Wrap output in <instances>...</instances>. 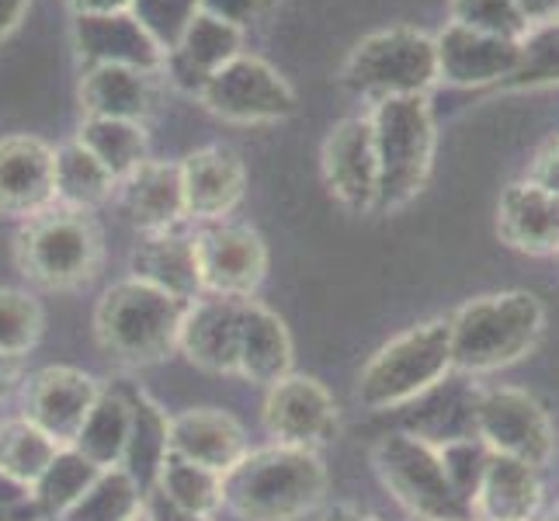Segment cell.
Returning a JSON list of instances; mask_svg holds the SVG:
<instances>
[{
	"instance_id": "8d00e7d4",
	"label": "cell",
	"mask_w": 559,
	"mask_h": 521,
	"mask_svg": "<svg viewBox=\"0 0 559 521\" xmlns=\"http://www.w3.org/2000/svg\"><path fill=\"white\" fill-rule=\"evenodd\" d=\"M449 17L452 25L511 38V43H522L532 28L518 0H449Z\"/></svg>"
},
{
	"instance_id": "3957f363",
	"label": "cell",
	"mask_w": 559,
	"mask_h": 521,
	"mask_svg": "<svg viewBox=\"0 0 559 521\" xmlns=\"http://www.w3.org/2000/svg\"><path fill=\"white\" fill-rule=\"evenodd\" d=\"M185 313V299L150 282L126 279L105 288V296L98 299L94 338L115 362L143 369V365H157L170 352H178Z\"/></svg>"
},
{
	"instance_id": "d6986e66",
	"label": "cell",
	"mask_w": 559,
	"mask_h": 521,
	"mask_svg": "<svg viewBox=\"0 0 559 521\" xmlns=\"http://www.w3.org/2000/svg\"><path fill=\"white\" fill-rule=\"evenodd\" d=\"M497 237L518 254H559V196L528 178L511 181L497 202Z\"/></svg>"
},
{
	"instance_id": "e0dca14e",
	"label": "cell",
	"mask_w": 559,
	"mask_h": 521,
	"mask_svg": "<svg viewBox=\"0 0 559 521\" xmlns=\"http://www.w3.org/2000/svg\"><path fill=\"white\" fill-rule=\"evenodd\" d=\"M438 81L455 87H490L504 84L522 63V43L484 35L462 25H445L435 35Z\"/></svg>"
},
{
	"instance_id": "ee69618b",
	"label": "cell",
	"mask_w": 559,
	"mask_h": 521,
	"mask_svg": "<svg viewBox=\"0 0 559 521\" xmlns=\"http://www.w3.org/2000/svg\"><path fill=\"white\" fill-rule=\"evenodd\" d=\"M146 518L150 521H209L202 514H188V511H181L175 505H167V500L160 494H153V490L146 494Z\"/></svg>"
},
{
	"instance_id": "2e32d148",
	"label": "cell",
	"mask_w": 559,
	"mask_h": 521,
	"mask_svg": "<svg viewBox=\"0 0 559 521\" xmlns=\"http://www.w3.org/2000/svg\"><path fill=\"white\" fill-rule=\"evenodd\" d=\"M56 205V150L38 137L0 140V216L32 220Z\"/></svg>"
},
{
	"instance_id": "7bdbcfd3",
	"label": "cell",
	"mask_w": 559,
	"mask_h": 521,
	"mask_svg": "<svg viewBox=\"0 0 559 521\" xmlns=\"http://www.w3.org/2000/svg\"><path fill=\"white\" fill-rule=\"evenodd\" d=\"M22 386H25V358L0 352V400H8Z\"/></svg>"
},
{
	"instance_id": "6da1fadb",
	"label": "cell",
	"mask_w": 559,
	"mask_h": 521,
	"mask_svg": "<svg viewBox=\"0 0 559 521\" xmlns=\"http://www.w3.org/2000/svg\"><path fill=\"white\" fill-rule=\"evenodd\" d=\"M546 331L543 299L525 288L476 296L449 317L452 365L459 372L487 376L518 365L535 352Z\"/></svg>"
},
{
	"instance_id": "f546056e",
	"label": "cell",
	"mask_w": 559,
	"mask_h": 521,
	"mask_svg": "<svg viewBox=\"0 0 559 521\" xmlns=\"http://www.w3.org/2000/svg\"><path fill=\"white\" fill-rule=\"evenodd\" d=\"M167 459V417L160 407H153L146 396L129 400V446L122 470L136 479L143 494L153 490L160 473V462Z\"/></svg>"
},
{
	"instance_id": "74e56055",
	"label": "cell",
	"mask_w": 559,
	"mask_h": 521,
	"mask_svg": "<svg viewBox=\"0 0 559 521\" xmlns=\"http://www.w3.org/2000/svg\"><path fill=\"white\" fill-rule=\"evenodd\" d=\"M199 11V0H129V14L160 46L164 56L181 43Z\"/></svg>"
},
{
	"instance_id": "4dcf8cb0",
	"label": "cell",
	"mask_w": 559,
	"mask_h": 521,
	"mask_svg": "<svg viewBox=\"0 0 559 521\" xmlns=\"http://www.w3.org/2000/svg\"><path fill=\"white\" fill-rule=\"evenodd\" d=\"M76 143H81L94 161H102V167L115 181L129 178L143 161H150L146 157V132L140 122L84 119L81 132H76Z\"/></svg>"
},
{
	"instance_id": "7a4b0ae2",
	"label": "cell",
	"mask_w": 559,
	"mask_h": 521,
	"mask_svg": "<svg viewBox=\"0 0 559 521\" xmlns=\"http://www.w3.org/2000/svg\"><path fill=\"white\" fill-rule=\"evenodd\" d=\"M326 497V470L317 452L267 446L247 452L223 473V508L240 521H299Z\"/></svg>"
},
{
	"instance_id": "9a60e30c",
	"label": "cell",
	"mask_w": 559,
	"mask_h": 521,
	"mask_svg": "<svg viewBox=\"0 0 559 521\" xmlns=\"http://www.w3.org/2000/svg\"><path fill=\"white\" fill-rule=\"evenodd\" d=\"M98 396L102 382L94 376L70 365H52L25 382V421L46 431L60 449H70Z\"/></svg>"
},
{
	"instance_id": "ffe728a7",
	"label": "cell",
	"mask_w": 559,
	"mask_h": 521,
	"mask_svg": "<svg viewBox=\"0 0 559 521\" xmlns=\"http://www.w3.org/2000/svg\"><path fill=\"white\" fill-rule=\"evenodd\" d=\"M73 43L87 67H132L157 73L164 70V52L136 25L129 11L122 14H76Z\"/></svg>"
},
{
	"instance_id": "b9f144b4",
	"label": "cell",
	"mask_w": 559,
	"mask_h": 521,
	"mask_svg": "<svg viewBox=\"0 0 559 521\" xmlns=\"http://www.w3.org/2000/svg\"><path fill=\"white\" fill-rule=\"evenodd\" d=\"M261 4L264 0H199L202 14H212V17H219V22L237 25V28H243L250 17L261 11Z\"/></svg>"
},
{
	"instance_id": "5b68a950",
	"label": "cell",
	"mask_w": 559,
	"mask_h": 521,
	"mask_svg": "<svg viewBox=\"0 0 559 521\" xmlns=\"http://www.w3.org/2000/svg\"><path fill=\"white\" fill-rule=\"evenodd\" d=\"M376 157H379V199L376 212L393 216L403 205H411L435 167V115L428 94H411V98H382L369 111Z\"/></svg>"
},
{
	"instance_id": "8fae6325",
	"label": "cell",
	"mask_w": 559,
	"mask_h": 521,
	"mask_svg": "<svg viewBox=\"0 0 559 521\" xmlns=\"http://www.w3.org/2000/svg\"><path fill=\"white\" fill-rule=\"evenodd\" d=\"M195 264L202 296L250 299L267 272V247L243 223H205L195 234Z\"/></svg>"
},
{
	"instance_id": "7c38bea8",
	"label": "cell",
	"mask_w": 559,
	"mask_h": 521,
	"mask_svg": "<svg viewBox=\"0 0 559 521\" xmlns=\"http://www.w3.org/2000/svg\"><path fill=\"white\" fill-rule=\"evenodd\" d=\"M261 421L264 431L275 438V446L317 452L320 446L337 438L341 411L334 393L320 379L288 372L275 386H267Z\"/></svg>"
},
{
	"instance_id": "8992f818",
	"label": "cell",
	"mask_w": 559,
	"mask_h": 521,
	"mask_svg": "<svg viewBox=\"0 0 559 521\" xmlns=\"http://www.w3.org/2000/svg\"><path fill=\"white\" fill-rule=\"evenodd\" d=\"M22 275L49 293H73L98 279L105 261V237L91 212L52 205L25 220L14 244Z\"/></svg>"
},
{
	"instance_id": "1f68e13d",
	"label": "cell",
	"mask_w": 559,
	"mask_h": 521,
	"mask_svg": "<svg viewBox=\"0 0 559 521\" xmlns=\"http://www.w3.org/2000/svg\"><path fill=\"white\" fill-rule=\"evenodd\" d=\"M56 455H60V446L46 431H38L32 421L14 417L0 424V476L22 490L38 484V476L49 470Z\"/></svg>"
},
{
	"instance_id": "7dc6e473",
	"label": "cell",
	"mask_w": 559,
	"mask_h": 521,
	"mask_svg": "<svg viewBox=\"0 0 559 521\" xmlns=\"http://www.w3.org/2000/svg\"><path fill=\"white\" fill-rule=\"evenodd\" d=\"M73 14H122L129 11V0H70Z\"/></svg>"
},
{
	"instance_id": "d6a6232c",
	"label": "cell",
	"mask_w": 559,
	"mask_h": 521,
	"mask_svg": "<svg viewBox=\"0 0 559 521\" xmlns=\"http://www.w3.org/2000/svg\"><path fill=\"white\" fill-rule=\"evenodd\" d=\"M153 494H160L167 505H175L188 514L212 518L223 508V473H212V470L195 466V462H188V459L167 455L160 462Z\"/></svg>"
},
{
	"instance_id": "7402d4cb",
	"label": "cell",
	"mask_w": 559,
	"mask_h": 521,
	"mask_svg": "<svg viewBox=\"0 0 559 521\" xmlns=\"http://www.w3.org/2000/svg\"><path fill=\"white\" fill-rule=\"evenodd\" d=\"M119 202L140 234H167L185 216L181 167L167 161H143L129 178L119 181Z\"/></svg>"
},
{
	"instance_id": "30bf717a",
	"label": "cell",
	"mask_w": 559,
	"mask_h": 521,
	"mask_svg": "<svg viewBox=\"0 0 559 521\" xmlns=\"http://www.w3.org/2000/svg\"><path fill=\"white\" fill-rule=\"evenodd\" d=\"M473 435L493 455H508L543 470L552 459V421L543 403L514 386H497L473 400Z\"/></svg>"
},
{
	"instance_id": "52a82bcc",
	"label": "cell",
	"mask_w": 559,
	"mask_h": 521,
	"mask_svg": "<svg viewBox=\"0 0 559 521\" xmlns=\"http://www.w3.org/2000/svg\"><path fill=\"white\" fill-rule=\"evenodd\" d=\"M382 487L414 521H473L469 505L449 484L438 446L414 431L382 435L372 449Z\"/></svg>"
},
{
	"instance_id": "484cf974",
	"label": "cell",
	"mask_w": 559,
	"mask_h": 521,
	"mask_svg": "<svg viewBox=\"0 0 559 521\" xmlns=\"http://www.w3.org/2000/svg\"><path fill=\"white\" fill-rule=\"evenodd\" d=\"M132 279L157 285L185 303H195L202 296L199 264H195V237H185L178 229L143 234V240L132 250Z\"/></svg>"
},
{
	"instance_id": "83f0119b",
	"label": "cell",
	"mask_w": 559,
	"mask_h": 521,
	"mask_svg": "<svg viewBox=\"0 0 559 521\" xmlns=\"http://www.w3.org/2000/svg\"><path fill=\"white\" fill-rule=\"evenodd\" d=\"M129 446V400L122 393L102 390L91 417L73 441V452H81L98 470H122Z\"/></svg>"
},
{
	"instance_id": "603a6c76",
	"label": "cell",
	"mask_w": 559,
	"mask_h": 521,
	"mask_svg": "<svg viewBox=\"0 0 559 521\" xmlns=\"http://www.w3.org/2000/svg\"><path fill=\"white\" fill-rule=\"evenodd\" d=\"M240 43L243 35L237 25H226L219 17L199 11L195 22L181 35V43L164 56V70L181 91L199 94L212 73L223 70L234 56H240Z\"/></svg>"
},
{
	"instance_id": "f907efd6",
	"label": "cell",
	"mask_w": 559,
	"mask_h": 521,
	"mask_svg": "<svg viewBox=\"0 0 559 521\" xmlns=\"http://www.w3.org/2000/svg\"><path fill=\"white\" fill-rule=\"evenodd\" d=\"M549 521H559V511H556V514H552V518H549Z\"/></svg>"
},
{
	"instance_id": "ac0fdd59",
	"label": "cell",
	"mask_w": 559,
	"mask_h": 521,
	"mask_svg": "<svg viewBox=\"0 0 559 521\" xmlns=\"http://www.w3.org/2000/svg\"><path fill=\"white\" fill-rule=\"evenodd\" d=\"M185 216L199 223H223L229 212L243 202L247 167L237 150L229 146H202L178 164Z\"/></svg>"
},
{
	"instance_id": "9c48e42d",
	"label": "cell",
	"mask_w": 559,
	"mask_h": 521,
	"mask_svg": "<svg viewBox=\"0 0 559 521\" xmlns=\"http://www.w3.org/2000/svg\"><path fill=\"white\" fill-rule=\"evenodd\" d=\"M199 102L223 122L261 126L288 119L296 111V91L261 56L240 52L209 76L199 91Z\"/></svg>"
},
{
	"instance_id": "f35d334b",
	"label": "cell",
	"mask_w": 559,
	"mask_h": 521,
	"mask_svg": "<svg viewBox=\"0 0 559 521\" xmlns=\"http://www.w3.org/2000/svg\"><path fill=\"white\" fill-rule=\"evenodd\" d=\"M43 338V306L28 293L0 288V352L28 355Z\"/></svg>"
},
{
	"instance_id": "4fadbf2b",
	"label": "cell",
	"mask_w": 559,
	"mask_h": 521,
	"mask_svg": "<svg viewBox=\"0 0 559 521\" xmlns=\"http://www.w3.org/2000/svg\"><path fill=\"white\" fill-rule=\"evenodd\" d=\"M320 170L331 199L348 212H376L379 157L369 115H352L331 126L320 150Z\"/></svg>"
},
{
	"instance_id": "f1b7e54d",
	"label": "cell",
	"mask_w": 559,
	"mask_h": 521,
	"mask_svg": "<svg viewBox=\"0 0 559 521\" xmlns=\"http://www.w3.org/2000/svg\"><path fill=\"white\" fill-rule=\"evenodd\" d=\"M115 191H119V181L76 140L56 150V205L91 212L105 205Z\"/></svg>"
},
{
	"instance_id": "277c9868",
	"label": "cell",
	"mask_w": 559,
	"mask_h": 521,
	"mask_svg": "<svg viewBox=\"0 0 559 521\" xmlns=\"http://www.w3.org/2000/svg\"><path fill=\"white\" fill-rule=\"evenodd\" d=\"M455 372L449 317H431L407 327L365 362L355 396L365 411H396L428 396Z\"/></svg>"
},
{
	"instance_id": "e575fe53",
	"label": "cell",
	"mask_w": 559,
	"mask_h": 521,
	"mask_svg": "<svg viewBox=\"0 0 559 521\" xmlns=\"http://www.w3.org/2000/svg\"><path fill=\"white\" fill-rule=\"evenodd\" d=\"M98 466H91V462L73 452V449H60V455H56L49 462V470L38 476V484L28 490L35 497V505L43 514L49 518H60L67 508L76 505V497H81L94 479H98Z\"/></svg>"
},
{
	"instance_id": "44dd1931",
	"label": "cell",
	"mask_w": 559,
	"mask_h": 521,
	"mask_svg": "<svg viewBox=\"0 0 559 521\" xmlns=\"http://www.w3.org/2000/svg\"><path fill=\"white\" fill-rule=\"evenodd\" d=\"M167 455H178L212 473H229L247 455L240 421L216 407H195L167 421Z\"/></svg>"
},
{
	"instance_id": "681fc988",
	"label": "cell",
	"mask_w": 559,
	"mask_h": 521,
	"mask_svg": "<svg viewBox=\"0 0 559 521\" xmlns=\"http://www.w3.org/2000/svg\"><path fill=\"white\" fill-rule=\"evenodd\" d=\"M132 521H150V518H146V505H143V511H140L136 518H132Z\"/></svg>"
},
{
	"instance_id": "60d3db41",
	"label": "cell",
	"mask_w": 559,
	"mask_h": 521,
	"mask_svg": "<svg viewBox=\"0 0 559 521\" xmlns=\"http://www.w3.org/2000/svg\"><path fill=\"white\" fill-rule=\"evenodd\" d=\"M528 181L543 185L552 196H559V137H552L528 164Z\"/></svg>"
},
{
	"instance_id": "4316f807",
	"label": "cell",
	"mask_w": 559,
	"mask_h": 521,
	"mask_svg": "<svg viewBox=\"0 0 559 521\" xmlns=\"http://www.w3.org/2000/svg\"><path fill=\"white\" fill-rule=\"evenodd\" d=\"M288 372H293V338H288V327L264 303L250 299L243 320L240 379L267 390V386H275Z\"/></svg>"
},
{
	"instance_id": "f6af8a7d",
	"label": "cell",
	"mask_w": 559,
	"mask_h": 521,
	"mask_svg": "<svg viewBox=\"0 0 559 521\" xmlns=\"http://www.w3.org/2000/svg\"><path fill=\"white\" fill-rule=\"evenodd\" d=\"M32 0H0V43L17 28V22L25 17Z\"/></svg>"
},
{
	"instance_id": "c3c4849f",
	"label": "cell",
	"mask_w": 559,
	"mask_h": 521,
	"mask_svg": "<svg viewBox=\"0 0 559 521\" xmlns=\"http://www.w3.org/2000/svg\"><path fill=\"white\" fill-rule=\"evenodd\" d=\"M323 521H379L376 514L361 511V508H352V505H337L334 511H326Z\"/></svg>"
},
{
	"instance_id": "836d02e7",
	"label": "cell",
	"mask_w": 559,
	"mask_h": 521,
	"mask_svg": "<svg viewBox=\"0 0 559 521\" xmlns=\"http://www.w3.org/2000/svg\"><path fill=\"white\" fill-rule=\"evenodd\" d=\"M146 505V494L126 470H102L98 479L76 497L56 521H132Z\"/></svg>"
},
{
	"instance_id": "5bb4252c",
	"label": "cell",
	"mask_w": 559,
	"mask_h": 521,
	"mask_svg": "<svg viewBox=\"0 0 559 521\" xmlns=\"http://www.w3.org/2000/svg\"><path fill=\"white\" fill-rule=\"evenodd\" d=\"M250 299L199 296L195 303H188V313L178 334V352L202 372L240 379L243 320Z\"/></svg>"
},
{
	"instance_id": "bcb514c9",
	"label": "cell",
	"mask_w": 559,
	"mask_h": 521,
	"mask_svg": "<svg viewBox=\"0 0 559 521\" xmlns=\"http://www.w3.org/2000/svg\"><path fill=\"white\" fill-rule=\"evenodd\" d=\"M528 17V25H543V22H552L559 17V0H518Z\"/></svg>"
},
{
	"instance_id": "ab89813d",
	"label": "cell",
	"mask_w": 559,
	"mask_h": 521,
	"mask_svg": "<svg viewBox=\"0 0 559 521\" xmlns=\"http://www.w3.org/2000/svg\"><path fill=\"white\" fill-rule=\"evenodd\" d=\"M435 446H438L449 484L455 487V494L466 500L469 511H473V497H476V487H479V479H484V470L490 462V449L476 435L445 438V441H435Z\"/></svg>"
},
{
	"instance_id": "cb8c5ba5",
	"label": "cell",
	"mask_w": 559,
	"mask_h": 521,
	"mask_svg": "<svg viewBox=\"0 0 559 521\" xmlns=\"http://www.w3.org/2000/svg\"><path fill=\"white\" fill-rule=\"evenodd\" d=\"M543 508V479L528 462L493 455L473 497V521H535Z\"/></svg>"
},
{
	"instance_id": "816d5d0a",
	"label": "cell",
	"mask_w": 559,
	"mask_h": 521,
	"mask_svg": "<svg viewBox=\"0 0 559 521\" xmlns=\"http://www.w3.org/2000/svg\"><path fill=\"white\" fill-rule=\"evenodd\" d=\"M264 4H267V0H264Z\"/></svg>"
},
{
	"instance_id": "ba28073f",
	"label": "cell",
	"mask_w": 559,
	"mask_h": 521,
	"mask_svg": "<svg viewBox=\"0 0 559 521\" xmlns=\"http://www.w3.org/2000/svg\"><path fill=\"white\" fill-rule=\"evenodd\" d=\"M341 81L365 98H411V94H428L438 84V56L435 35L396 25L365 35L344 60Z\"/></svg>"
},
{
	"instance_id": "d590c367",
	"label": "cell",
	"mask_w": 559,
	"mask_h": 521,
	"mask_svg": "<svg viewBox=\"0 0 559 521\" xmlns=\"http://www.w3.org/2000/svg\"><path fill=\"white\" fill-rule=\"evenodd\" d=\"M559 84V17L532 25L522 38V63L500 87L508 91H535Z\"/></svg>"
},
{
	"instance_id": "d4e9b609",
	"label": "cell",
	"mask_w": 559,
	"mask_h": 521,
	"mask_svg": "<svg viewBox=\"0 0 559 521\" xmlns=\"http://www.w3.org/2000/svg\"><path fill=\"white\" fill-rule=\"evenodd\" d=\"M81 105L87 119L140 122L157 105V81L132 67H87L81 81Z\"/></svg>"
}]
</instances>
